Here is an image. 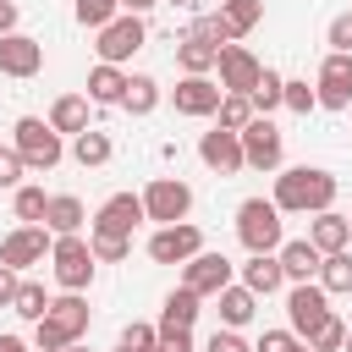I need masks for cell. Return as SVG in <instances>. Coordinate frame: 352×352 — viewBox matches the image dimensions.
<instances>
[{"instance_id": "obj_12", "label": "cell", "mask_w": 352, "mask_h": 352, "mask_svg": "<svg viewBox=\"0 0 352 352\" xmlns=\"http://www.w3.org/2000/svg\"><path fill=\"white\" fill-rule=\"evenodd\" d=\"M182 286H187V292H198V297L226 292V286H231V258H226V253H192V258H187Z\"/></svg>"}, {"instance_id": "obj_48", "label": "cell", "mask_w": 352, "mask_h": 352, "mask_svg": "<svg viewBox=\"0 0 352 352\" xmlns=\"http://www.w3.org/2000/svg\"><path fill=\"white\" fill-rule=\"evenodd\" d=\"M148 6H160V0H121V11H126V16H143Z\"/></svg>"}, {"instance_id": "obj_40", "label": "cell", "mask_w": 352, "mask_h": 352, "mask_svg": "<svg viewBox=\"0 0 352 352\" xmlns=\"http://www.w3.org/2000/svg\"><path fill=\"white\" fill-rule=\"evenodd\" d=\"M280 104H286V110H297V116H308V110L319 104V94H314L308 82H286V94H280Z\"/></svg>"}, {"instance_id": "obj_31", "label": "cell", "mask_w": 352, "mask_h": 352, "mask_svg": "<svg viewBox=\"0 0 352 352\" xmlns=\"http://www.w3.org/2000/svg\"><path fill=\"white\" fill-rule=\"evenodd\" d=\"M44 308H50V297H44V286L38 280H16V297H11V314H22V319H44Z\"/></svg>"}, {"instance_id": "obj_37", "label": "cell", "mask_w": 352, "mask_h": 352, "mask_svg": "<svg viewBox=\"0 0 352 352\" xmlns=\"http://www.w3.org/2000/svg\"><path fill=\"white\" fill-rule=\"evenodd\" d=\"M44 209H50V192L44 187H16V220L22 226H38Z\"/></svg>"}, {"instance_id": "obj_46", "label": "cell", "mask_w": 352, "mask_h": 352, "mask_svg": "<svg viewBox=\"0 0 352 352\" xmlns=\"http://www.w3.org/2000/svg\"><path fill=\"white\" fill-rule=\"evenodd\" d=\"M11 297H16V270L0 264V308H11Z\"/></svg>"}, {"instance_id": "obj_2", "label": "cell", "mask_w": 352, "mask_h": 352, "mask_svg": "<svg viewBox=\"0 0 352 352\" xmlns=\"http://www.w3.org/2000/svg\"><path fill=\"white\" fill-rule=\"evenodd\" d=\"M11 138H16V160L28 165V170H55L60 165V132L50 126V121H38V116H22L16 126H11Z\"/></svg>"}, {"instance_id": "obj_1", "label": "cell", "mask_w": 352, "mask_h": 352, "mask_svg": "<svg viewBox=\"0 0 352 352\" xmlns=\"http://www.w3.org/2000/svg\"><path fill=\"white\" fill-rule=\"evenodd\" d=\"M280 214H319L336 204V176L319 170V165H292L275 176V198H270Z\"/></svg>"}, {"instance_id": "obj_34", "label": "cell", "mask_w": 352, "mask_h": 352, "mask_svg": "<svg viewBox=\"0 0 352 352\" xmlns=\"http://www.w3.org/2000/svg\"><path fill=\"white\" fill-rule=\"evenodd\" d=\"M72 154H77V165H104L110 160V138L104 132H77V143H72Z\"/></svg>"}, {"instance_id": "obj_8", "label": "cell", "mask_w": 352, "mask_h": 352, "mask_svg": "<svg viewBox=\"0 0 352 352\" xmlns=\"http://www.w3.org/2000/svg\"><path fill=\"white\" fill-rule=\"evenodd\" d=\"M192 253H204V231L198 226H160L154 236H148V258L154 264H187Z\"/></svg>"}, {"instance_id": "obj_44", "label": "cell", "mask_w": 352, "mask_h": 352, "mask_svg": "<svg viewBox=\"0 0 352 352\" xmlns=\"http://www.w3.org/2000/svg\"><path fill=\"white\" fill-rule=\"evenodd\" d=\"M292 346H297V336H292V330H264V341H258L253 352H292Z\"/></svg>"}, {"instance_id": "obj_32", "label": "cell", "mask_w": 352, "mask_h": 352, "mask_svg": "<svg viewBox=\"0 0 352 352\" xmlns=\"http://www.w3.org/2000/svg\"><path fill=\"white\" fill-rule=\"evenodd\" d=\"M280 94H286V77H280V72H270V66H264V72H258V82H253V94H248V99H253V110H264V116H270V110H275V104H280Z\"/></svg>"}, {"instance_id": "obj_30", "label": "cell", "mask_w": 352, "mask_h": 352, "mask_svg": "<svg viewBox=\"0 0 352 352\" xmlns=\"http://www.w3.org/2000/svg\"><path fill=\"white\" fill-rule=\"evenodd\" d=\"M121 104H126L132 116H148V110L160 104V82H154V77H143V72H138V77H126V94H121Z\"/></svg>"}, {"instance_id": "obj_42", "label": "cell", "mask_w": 352, "mask_h": 352, "mask_svg": "<svg viewBox=\"0 0 352 352\" xmlns=\"http://www.w3.org/2000/svg\"><path fill=\"white\" fill-rule=\"evenodd\" d=\"M160 346H165V352H192V330H182V324H160Z\"/></svg>"}, {"instance_id": "obj_39", "label": "cell", "mask_w": 352, "mask_h": 352, "mask_svg": "<svg viewBox=\"0 0 352 352\" xmlns=\"http://www.w3.org/2000/svg\"><path fill=\"white\" fill-rule=\"evenodd\" d=\"M121 346H126V352H154V346H160V330H154V324H126V330H121Z\"/></svg>"}, {"instance_id": "obj_24", "label": "cell", "mask_w": 352, "mask_h": 352, "mask_svg": "<svg viewBox=\"0 0 352 352\" xmlns=\"http://www.w3.org/2000/svg\"><path fill=\"white\" fill-rule=\"evenodd\" d=\"M121 94H126V72L99 60V66L88 72V99H94V104H121Z\"/></svg>"}, {"instance_id": "obj_41", "label": "cell", "mask_w": 352, "mask_h": 352, "mask_svg": "<svg viewBox=\"0 0 352 352\" xmlns=\"http://www.w3.org/2000/svg\"><path fill=\"white\" fill-rule=\"evenodd\" d=\"M330 55H352V11H341L330 22Z\"/></svg>"}, {"instance_id": "obj_14", "label": "cell", "mask_w": 352, "mask_h": 352, "mask_svg": "<svg viewBox=\"0 0 352 352\" xmlns=\"http://www.w3.org/2000/svg\"><path fill=\"white\" fill-rule=\"evenodd\" d=\"M314 94H319L324 110H346V104H352V55H324Z\"/></svg>"}, {"instance_id": "obj_51", "label": "cell", "mask_w": 352, "mask_h": 352, "mask_svg": "<svg viewBox=\"0 0 352 352\" xmlns=\"http://www.w3.org/2000/svg\"><path fill=\"white\" fill-rule=\"evenodd\" d=\"M341 352H352V330H346V341H341Z\"/></svg>"}, {"instance_id": "obj_4", "label": "cell", "mask_w": 352, "mask_h": 352, "mask_svg": "<svg viewBox=\"0 0 352 352\" xmlns=\"http://www.w3.org/2000/svg\"><path fill=\"white\" fill-rule=\"evenodd\" d=\"M50 264H55V280H60V292H82L88 280H94V253H88V242L82 236H55L50 242Z\"/></svg>"}, {"instance_id": "obj_15", "label": "cell", "mask_w": 352, "mask_h": 352, "mask_svg": "<svg viewBox=\"0 0 352 352\" xmlns=\"http://www.w3.org/2000/svg\"><path fill=\"white\" fill-rule=\"evenodd\" d=\"M0 72L6 77H38L44 72V44L28 33H6L0 38Z\"/></svg>"}, {"instance_id": "obj_5", "label": "cell", "mask_w": 352, "mask_h": 352, "mask_svg": "<svg viewBox=\"0 0 352 352\" xmlns=\"http://www.w3.org/2000/svg\"><path fill=\"white\" fill-rule=\"evenodd\" d=\"M187 209H192V187H187V182H176V176L148 182V192H143V220L182 226V220H187Z\"/></svg>"}, {"instance_id": "obj_38", "label": "cell", "mask_w": 352, "mask_h": 352, "mask_svg": "<svg viewBox=\"0 0 352 352\" xmlns=\"http://www.w3.org/2000/svg\"><path fill=\"white\" fill-rule=\"evenodd\" d=\"M88 253H94V258H104V264H121V258L132 253V236H110V231H94V236H88Z\"/></svg>"}, {"instance_id": "obj_6", "label": "cell", "mask_w": 352, "mask_h": 352, "mask_svg": "<svg viewBox=\"0 0 352 352\" xmlns=\"http://www.w3.org/2000/svg\"><path fill=\"white\" fill-rule=\"evenodd\" d=\"M236 138H242V165L248 170H275L280 165V126L270 116H253Z\"/></svg>"}, {"instance_id": "obj_21", "label": "cell", "mask_w": 352, "mask_h": 352, "mask_svg": "<svg viewBox=\"0 0 352 352\" xmlns=\"http://www.w3.org/2000/svg\"><path fill=\"white\" fill-rule=\"evenodd\" d=\"M214 16H220V28H226V38L236 44L242 33H253V28L264 22V0H220Z\"/></svg>"}, {"instance_id": "obj_50", "label": "cell", "mask_w": 352, "mask_h": 352, "mask_svg": "<svg viewBox=\"0 0 352 352\" xmlns=\"http://www.w3.org/2000/svg\"><path fill=\"white\" fill-rule=\"evenodd\" d=\"M292 352H314V346H308V341H297V346H292Z\"/></svg>"}, {"instance_id": "obj_35", "label": "cell", "mask_w": 352, "mask_h": 352, "mask_svg": "<svg viewBox=\"0 0 352 352\" xmlns=\"http://www.w3.org/2000/svg\"><path fill=\"white\" fill-rule=\"evenodd\" d=\"M341 341H346V324H341L336 314H324V319L308 330V346H314V352H341Z\"/></svg>"}, {"instance_id": "obj_19", "label": "cell", "mask_w": 352, "mask_h": 352, "mask_svg": "<svg viewBox=\"0 0 352 352\" xmlns=\"http://www.w3.org/2000/svg\"><path fill=\"white\" fill-rule=\"evenodd\" d=\"M308 242H314L319 253H341V248L352 242V220H346V214H336V209H319V214H314V226H308Z\"/></svg>"}, {"instance_id": "obj_10", "label": "cell", "mask_w": 352, "mask_h": 352, "mask_svg": "<svg viewBox=\"0 0 352 352\" xmlns=\"http://www.w3.org/2000/svg\"><path fill=\"white\" fill-rule=\"evenodd\" d=\"M214 72H220V94H253V82H258L264 66H258L253 50H242V44H220Z\"/></svg>"}, {"instance_id": "obj_9", "label": "cell", "mask_w": 352, "mask_h": 352, "mask_svg": "<svg viewBox=\"0 0 352 352\" xmlns=\"http://www.w3.org/2000/svg\"><path fill=\"white\" fill-rule=\"evenodd\" d=\"M324 314H330V292H324L319 280H297V286H292V297H286L292 336H302V341H308V330H314Z\"/></svg>"}, {"instance_id": "obj_49", "label": "cell", "mask_w": 352, "mask_h": 352, "mask_svg": "<svg viewBox=\"0 0 352 352\" xmlns=\"http://www.w3.org/2000/svg\"><path fill=\"white\" fill-rule=\"evenodd\" d=\"M0 352H28V341L22 336H0Z\"/></svg>"}, {"instance_id": "obj_54", "label": "cell", "mask_w": 352, "mask_h": 352, "mask_svg": "<svg viewBox=\"0 0 352 352\" xmlns=\"http://www.w3.org/2000/svg\"><path fill=\"white\" fill-rule=\"evenodd\" d=\"M116 352H126V346H116Z\"/></svg>"}, {"instance_id": "obj_17", "label": "cell", "mask_w": 352, "mask_h": 352, "mask_svg": "<svg viewBox=\"0 0 352 352\" xmlns=\"http://www.w3.org/2000/svg\"><path fill=\"white\" fill-rule=\"evenodd\" d=\"M143 220V198H132V192H116V198H104L99 204V214H94V231H110V236H132V226Z\"/></svg>"}, {"instance_id": "obj_23", "label": "cell", "mask_w": 352, "mask_h": 352, "mask_svg": "<svg viewBox=\"0 0 352 352\" xmlns=\"http://www.w3.org/2000/svg\"><path fill=\"white\" fill-rule=\"evenodd\" d=\"M82 220H88V214H82V198H72V192H55L50 209H44V226H50L55 236H77Z\"/></svg>"}, {"instance_id": "obj_28", "label": "cell", "mask_w": 352, "mask_h": 352, "mask_svg": "<svg viewBox=\"0 0 352 352\" xmlns=\"http://www.w3.org/2000/svg\"><path fill=\"white\" fill-rule=\"evenodd\" d=\"M198 292H187V286H176L170 297H165V314H160V324H182V330H192V319H198Z\"/></svg>"}, {"instance_id": "obj_16", "label": "cell", "mask_w": 352, "mask_h": 352, "mask_svg": "<svg viewBox=\"0 0 352 352\" xmlns=\"http://www.w3.org/2000/svg\"><path fill=\"white\" fill-rule=\"evenodd\" d=\"M44 324H55V330L77 346V341H82V330H88V302H82V292H60V297H50Z\"/></svg>"}, {"instance_id": "obj_26", "label": "cell", "mask_w": 352, "mask_h": 352, "mask_svg": "<svg viewBox=\"0 0 352 352\" xmlns=\"http://www.w3.org/2000/svg\"><path fill=\"white\" fill-rule=\"evenodd\" d=\"M176 60H182V72H187V77H209V72H214V60H220V50L187 33V38L176 44Z\"/></svg>"}, {"instance_id": "obj_20", "label": "cell", "mask_w": 352, "mask_h": 352, "mask_svg": "<svg viewBox=\"0 0 352 352\" xmlns=\"http://www.w3.org/2000/svg\"><path fill=\"white\" fill-rule=\"evenodd\" d=\"M275 258H280V275H286V280H314L324 253L302 236V242H280V248H275Z\"/></svg>"}, {"instance_id": "obj_45", "label": "cell", "mask_w": 352, "mask_h": 352, "mask_svg": "<svg viewBox=\"0 0 352 352\" xmlns=\"http://www.w3.org/2000/svg\"><path fill=\"white\" fill-rule=\"evenodd\" d=\"M209 352H253V346H248L236 330H214V336H209Z\"/></svg>"}, {"instance_id": "obj_7", "label": "cell", "mask_w": 352, "mask_h": 352, "mask_svg": "<svg viewBox=\"0 0 352 352\" xmlns=\"http://www.w3.org/2000/svg\"><path fill=\"white\" fill-rule=\"evenodd\" d=\"M94 50H99V60H104V66L132 60V55L143 50V16H126V11H121L110 28H99V44H94Z\"/></svg>"}, {"instance_id": "obj_33", "label": "cell", "mask_w": 352, "mask_h": 352, "mask_svg": "<svg viewBox=\"0 0 352 352\" xmlns=\"http://www.w3.org/2000/svg\"><path fill=\"white\" fill-rule=\"evenodd\" d=\"M214 116H220V126H226V132H242V126H248L258 110H253V99H248V94H226Z\"/></svg>"}, {"instance_id": "obj_36", "label": "cell", "mask_w": 352, "mask_h": 352, "mask_svg": "<svg viewBox=\"0 0 352 352\" xmlns=\"http://www.w3.org/2000/svg\"><path fill=\"white\" fill-rule=\"evenodd\" d=\"M116 16H121V0H77V22H82V28H94V33H99V28H110Z\"/></svg>"}, {"instance_id": "obj_53", "label": "cell", "mask_w": 352, "mask_h": 352, "mask_svg": "<svg viewBox=\"0 0 352 352\" xmlns=\"http://www.w3.org/2000/svg\"><path fill=\"white\" fill-rule=\"evenodd\" d=\"M66 352H88V346H66Z\"/></svg>"}, {"instance_id": "obj_25", "label": "cell", "mask_w": 352, "mask_h": 352, "mask_svg": "<svg viewBox=\"0 0 352 352\" xmlns=\"http://www.w3.org/2000/svg\"><path fill=\"white\" fill-rule=\"evenodd\" d=\"M50 126H55V132H72V138L88 132V99H82V94H60V99L50 104Z\"/></svg>"}, {"instance_id": "obj_22", "label": "cell", "mask_w": 352, "mask_h": 352, "mask_svg": "<svg viewBox=\"0 0 352 352\" xmlns=\"http://www.w3.org/2000/svg\"><path fill=\"white\" fill-rule=\"evenodd\" d=\"M280 258L275 253H253L248 264H242V286L253 292V297H270V292H280Z\"/></svg>"}, {"instance_id": "obj_13", "label": "cell", "mask_w": 352, "mask_h": 352, "mask_svg": "<svg viewBox=\"0 0 352 352\" xmlns=\"http://www.w3.org/2000/svg\"><path fill=\"white\" fill-rule=\"evenodd\" d=\"M198 160H204L209 170H220V176L248 170V165H242V138H236V132H226V126H214V132H204V138H198Z\"/></svg>"}, {"instance_id": "obj_18", "label": "cell", "mask_w": 352, "mask_h": 352, "mask_svg": "<svg viewBox=\"0 0 352 352\" xmlns=\"http://www.w3.org/2000/svg\"><path fill=\"white\" fill-rule=\"evenodd\" d=\"M170 99H176V110H182V116H214L226 94H220V82H209V77H182Z\"/></svg>"}, {"instance_id": "obj_47", "label": "cell", "mask_w": 352, "mask_h": 352, "mask_svg": "<svg viewBox=\"0 0 352 352\" xmlns=\"http://www.w3.org/2000/svg\"><path fill=\"white\" fill-rule=\"evenodd\" d=\"M6 33H16V6H11V0H0V38H6Z\"/></svg>"}, {"instance_id": "obj_27", "label": "cell", "mask_w": 352, "mask_h": 352, "mask_svg": "<svg viewBox=\"0 0 352 352\" xmlns=\"http://www.w3.org/2000/svg\"><path fill=\"white\" fill-rule=\"evenodd\" d=\"M220 297V319H226V330H236V324H248L253 314H258V297L248 292V286H226V292H214Z\"/></svg>"}, {"instance_id": "obj_43", "label": "cell", "mask_w": 352, "mask_h": 352, "mask_svg": "<svg viewBox=\"0 0 352 352\" xmlns=\"http://www.w3.org/2000/svg\"><path fill=\"white\" fill-rule=\"evenodd\" d=\"M22 160H16V148H0V187H22Z\"/></svg>"}, {"instance_id": "obj_29", "label": "cell", "mask_w": 352, "mask_h": 352, "mask_svg": "<svg viewBox=\"0 0 352 352\" xmlns=\"http://www.w3.org/2000/svg\"><path fill=\"white\" fill-rule=\"evenodd\" d=\"M319 286H324V292H352V253H346V248L319 258Z\"/></svg>"}, {"instance_id": "obj_3", "label": "cell", "mask_w": 352, "mask_h": 352, "mask_svg": "<svg viewBox=\"0 0 352 352\" xmlns=\"http://www.w3.org/2000/svg\"><path fill=\"white\" fill-rule=\"evenodd\" d=\"M236 236L248 253H275L280 248V209L270 198H248L236 209Z\"/></svg>"}, {"instance_id": "obj_52", "label": "cell", "mask_w": 352, "mask_h": 352, "mask_svg": "<svg viewBox=\"0 0 352 352\" xmlns=\"http://www.w3.org/2000/svg\"><path fill=\"white\" fill-rule=\"evenodd\" d=\"M170 6H192V0H170Z\"/></svg>"}, {"instance_id": "obj_11", "label": "cell", "mask_w": 352, "mask_h": 352, "mask_svg": "<svg viewBox=\"0 0 352 352\" xmlns=\"http://www.w3.org/2000/svg\"><path fill=\"white\" fill-rule=\"evenodd\" d=\"M44 258H50V231L44 226H16L0 242V264L6 270H28V264H44Z\"/></svg>"}]
</instances>
